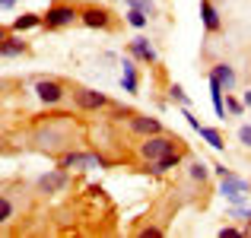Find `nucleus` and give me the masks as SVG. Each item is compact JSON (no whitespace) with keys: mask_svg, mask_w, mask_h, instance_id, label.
Here are the masks:
<instances>
[{"mask_svg":"<svg viewBox=\"0 0 251 238\" xmlns=\"http://www.w3.org/2000/svg\"><path fill=\"white\" fill-rule=\"evenodd\" d=\"M29 29H42V13H23L10 23V32H29Z\"/></svg>","mask_w":251,"mask_h":238,"instance_id":"obj_17","label":"nucleus"},{"mask_svg":"<svg viewBox=\"0 0 251 238\" xmlns=\"http://www.w3.org/2000/svg\"><path fill=\"white\" fill-rule=\"evenodd\" d=\"M226 235H245V229H239V226H223L220 229V238H226Z\"/></svg>","mask_w":251,"mask_h":238,"instance_id":"obj_25","label":"nucleus"},{"mask_svg":"<svg viewBox=\"0 0 251 238\" xmlns=\"http://www.w3.org/2000/svg\"><path fill=\"white\" fill-rule=\"evenodd\" d=\"M80 23L86 29H96V32H118L121 29V16H115L102 3H80Z\"/></svg>","mask_w":251,"mask_h":238,"instance_id":"obj_4","label":"nucleus"},{"mask_svg":"<svg viewBox=\"0 0 251 238\" xmlns=\"http://www.w3.org/2000/svg\"><path fill=\"white\" fill-rule=\"evenodd\" d=\"M127 54L134 57L137 64H143V67H156L159 64V54H156V48L147 42L143 35H137L134 42H127Z\"/></svg>","mask_w":251,"mask_h":238,"instance_id":"obj_9","label":"nucleus"},{"mask_svg":"<svg viewBox=\"0 0 251 238\" xmlns=\"http://www.w3.org/2000/svg\"><path fill=\"white\" fill-rule=\"evenodd\" d=\"M67 181H70V171L64 168V165H57V168H51V171H45L42 178H38V194H57V190H64L67 188Z\"/></svg>","mask_w":251,"mask_h":238,"instance_id":"obj_8","label":"nucleus"},{"mask_svg":"<svg viewBox=\"0 0 251 238\" xmlns=\"http://www.w3.org/2000/svg\"><path fill=\"white\" fill-rule=\"evenodd\" d=\"M213 171H216V175H220V178H226V175H229V168H226V165H223V162H216V165H213Z\"/></svg>","mask_w":251,"mask_h":238,"instance_id":"obj_27","label":"nucleus"},{"mask_svg":"<svg viewBox=\"0 0 251 238\" xmlns=\"http://www.w3.org/2000/svg\"><path fill=\"white\" fill-rule=\"evenodd\" d=\"M181 137L169 134V130H162V134H150V137H140V143H137V159H140L143 165L156 162V159H162L166 153H172V149L181 146Z\"/></svg>","mask_w":251,"mask_h":238,"instance_id":"obj_2","label":"nucleus"},{"mask_svg":"<svg viewBox=\"0 0 251 238\" xmlns=\"http://www.w3.org/2000/svg\"><path fill=\"white\" fill-rule=\"evenodd\" d=\"M162 229L159 226H150V229H140V238H159Z\"/></svg>","mask_w":251,"mask_h":238,"instance_id":"obj_26","label":"nucleus"},{"mask_svg":"<svg viewBox=\"0 0 251 238\" xmlns=\"http://www.w3.org/2000/svg\"><path fill=\"white\" fill-rule=\"evenodd\" d=\"M242 102H245V108H251V89L245 92V98H242Z\"/></svg>","mask_w":251,"mask_h":238,"instance_id":"obj_30","label":"nucleus"},{"mask_svg":"<svg viewBox=\"0 0 251 238\" xmlns=\"http://www.w3.org/2000/svg\"><path fill=\"white\" fill-rule=\"evenodd\" d=\"M13 213H16V203H13V197L0 190V226L13 219Z\"/></svg>","mask_w":251,"mask_h":238,"instance_id":"obj_20","label":"nucleus"},{"mask_svg":"<svg viewBox=\"0 0 251 238\" xmlns=\"http://www.w3.org/2000/svg\"><path fill=\"white\" fill-rule=\"evenodd\" d=\"M74 23H80V3H70V0H54V3H48V10L42 13V29L45 32L70 29Z\"/></svg>","mask_w":251,"mask_h":238,"instance_id":"obj_3","label":"nucleus"},{"mask_svg":"<svg viewBox=\"0 0 251 238\" xmlns=\"http://www.w3.org/2000/svg\"><path fill=\"white\" fill-rule=\"evenodd\" d=\"M121 86H124V92H130V95H137V89H140V73H137V61H134V57H130V61H124Z\"/></svg>","mask_w":251,"mask_h":238,"instance_id":"obj_16","label":"nucleus"},{"mask_svg":"<svg viewBox=\"0 0 251 238\" xmlns=\"http://www.w3.org/2000/svg\"><path fill=\"white\" fill-rule=\"evenodd\" d=\"M6 35H10V25H0V42H3Z\"/></svg>","mask_w":251,"mask_h":238,"instance_id":"obj_29","label":"nucleus"},{"mask_svg":"<svg viewBox=\"0 0 251 238\" xmlns=\"http://www.w3.org/2000/svg\"><path fill=\"white\" fill-rule=\"evenodd\" d=\"M32 143H35L42 153L48 156H61L74 146L70 140V127H67V115H54V118H45V121L35 124V134H32Z\"/></svg>","mask_w":251,"mask_h":238,"instance_id":"obj_1","label":"nucleus"},{"mask_svg":"<svg viewBox=\"0 0 251 238\" xmlns=\"http://www.w3.org/2000/svg\"><path fill=\"white\" fill-rule=\"evenodd\" d=\"M226 111H229L232 118H239L242 111H245V102H242V98H235L232 92H226Z\"/></svg>","mask_w":251,"mask_h":238,"instance_id":"obj_23","label":"nucleus"},{"mask_svg":"<svg viewBox=\"0 0 251 238\" xmlns=\"http://www.w3.org/2000/svg\"><path fill=\"white\" fill-rule=\"evenodd\" d=\"M127 6H134V10H140V13H147V16H150V19H153V16H156V13H159V10H156V3H153V0H127Z\"/></svg>","mask_w":251,"mask_h":238,"instance_id":"obj_22","label":"nucleus"},{"mask_svg":"<svg viewBox=\"0 0 251 238\" xmlns=\"http://www.w3.org/2000/svg\"><path fill=\"white\" fill-rule=\"evenodd\" d=\"M169 98H172V102L178 105V108H188V102H191V98L184 95V89H181L178 83H172V86H169Z\"/></svg>","mask_w":251,"mask_h":238,"instance_id":"obj_21","label":"nucleus"},{"mask_svg":"<svg viewBox=\"0 0 251 238\" xmlns=\"http://www.w3.org/2000/svg\"><path fill=\"white\" fill-rule=\"evenodd\" d=\"M16 3H19V0H0V10H13Z\"/></svg>","mask_w":251,"mask_h":238,"instance_id":"obj_28","label":"nucleus"},{"mask_svg":"<svg viewBox=\"0 0 251 238\" xmlns=\"http://www.w3.org/2000/svg\"><path fill=\"white\" fill-rule=\"evenodd\" d=\"M201 23H203V32H207V35H220L223 32V16H220L213 0H201Z\"/></svg>","mask_w":251,"mask_h":238,"instance_id":"obj_13","label":"nucleus"},{"mask_svg":"<svg viewBox=\"0 0 251 238\" xmlns=\"http://www.w3.org/2000/svg\"><path fill=\"white\" fill-rule=\"evenodd\" d=\"M57 165H64V168H74V171H89V168H105L108 165V159L99 156V153H61L57 156Z\"/></svg>","mask_w":251,"mask_h":238,"instance_id":"obj_7","label":"nucleus"},{"mask_svg":"<svg viewBox=\"0 0 251 238\" xmlns=\"http://www.w3.org/2000/svg\"><path fill=\"white\" fill-rule=\"evenodd\" d=\"M35 95H38V102L48 105V108H61V105L67 102L70 89L61 83V79H48V76H42V79H35Z\"/></svg>","mask_w":251,"mask_h":238,"instance_id":"obj_5","label":"nucleus"},{"mask_svg":"<svg viewBox=\"0 0 251 238\" xmlns=\"http://www.w3.org/2000/svg\"><path fill=\"white\" fill-rule=\"evenodd\" d=\"M188 178L194 184H207L210 181V168L201 162V159H191V162H188Z\"/></svg>","mask_w":251,"mask_h":238,"instance_id":"obj_18","label":"nucleus"},{"mask_svg":"<svg viewBox=\"0 0 251 238\" xmlns=\"http://www.w3.org/2000/svg\"><path fill=\"white\" fill-rule=\"evenodd\" d=\"M32 54V45L23 38V32H10V35L0 42V57H6V61H13V57H25Z\"/></svg>","mask_w":251,"mask_h":238,"instance_id":"obj_12","label":"nucleus"},{"mask_svg":"<svg viewBox=\"0 0 251 238\" xmlns=\"http://www.w3.org/2000/svg\"><path fill=\"white\" fill-rule=\"evenodd\" d=\"M184 153H188V146L181 143L178 149H172V153H166L162 159H156V162H150V165H147V171H153V175H166V171H172V168H178V165H181Z\"/></svg>","mask_w":251,"mask_h":238,"instance_id":"obj_14","label":"nucleus"},{"mask_svg":"<svg viewBox=\"0 0 251 238\" xmlns=\"http://www.w3.org/2000/svg\"><path fill=\"white\" fill-rule=\"evenodd\" d=\"M124 23H127L130 25V29H147V25H150V16H147V13H140V10H134V6H130V10H127V16H124Z\"/></svg>","mask_w":251,"mask_h":238,"instance_id":"obj_19","label":"nucleus"},{"mask_svg":"<svg viewBox=\"0 0 251 238\" xmlns=\"http://www.w3.org/2000/svg\"><path fill=\"white\" fill-rule=\"evenodd\" d=\"M127 130L130 134H137V137H150V134H162V121L159 118H153V115H140V111H134V115L127 118Z\"/></svg>","mask_w":251,"mask_h":238,"instance_id":"obj_10","label":"nucleus"},{"mask_svg":"<svg viewBox=\"0 0 251 238\" xmlns=\"http://www.w3.org/2000/svg\"><path fill=\"white\" fill-rule=\"evenodd\" d=\"M70 98H74V105L80 111H102V108H115V102H111L105 92H96V89H86V86H74L70 89Z\"/></svg>","mask_w":251,"mask_h":238,"instance_id":"obj_6","label":"nucleus"},{"mask_svg":"<svg viewBox=\"0 0 251 238\" xmlns=\"http://www.w3.org/2000/svg\"><path fill=\"white\" fill-rule=\"evenodd\" d=\"M210 76L220 79V86L226 92H235V86H239V76H235V70L229 67V64H213V67H210Z\"/></svg>","mask_w":251,"mask_h":238,"instance_id":"obj_15","label":"nucleus"},{"mask_svg":"<svg viewBox=\"0 0 251 238\" xmlns=\"http://www.w3.org/2000/svg\"><path fill=\"white\" fill-rule=\"evenodd\" d=\"M184 121H188V124H191V127H194V130H197V134H201V137H203V140H207V143H210V146H213V149H216V153H223V149H226V137H223V130H220V127H207V124H201V121H197V118H194V115H191V111H188V108H184Z\"/></svg>","mask_w":251,"mask_h":238,"instance_id":"obj_11","label":"nucleus"},{"mask_svg":"<svg viewBox=\"0 0 251 238\" xmlns=\"http://www.w3.org/2000/svg\"><path fill=\"white\" fill-rule=\"evenodd\" d=\"M239 143L251 149V124H242V127H239Z\"/></svg>","mask_w":251,"mask_h":238,"instance_id":"obj_24","label":"nucleus"}]
</instances>
